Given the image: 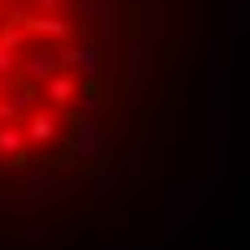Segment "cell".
I'll list each match as a JSON object with an SVG mask.
<instances>
[{
  "mask_svg": "<svg viewBox=\"0 0 250 250\" xmlns=\"http://www.w3.org/2000/svg\"><path fill=\"white\" fill-rule=\"evenodd\" d=\"M78 95V74H69V69H56V74L43 82V100L52 104V108H61V104H69Z\"/></svg>",
  "mask_w": 250,
  "mask_h": 250,
  "instance_id": "cell-1",
  "label": "cell"
},
{
  "mask_svg": "<svg viewBox=\"0 0 250 250\" xmlns=\"http://www.w3.org/2000/svg\"><path fill=\"white\" fill-rule=\"evenodd\" d=\"M56 125H61V117H56L52 108H48V112H30V125H26V138H30V143H52V138L61 134Z\"/></svg>",
  "mask_w": 250,
  "mask_h": 250,
  "instance_id": "cell-2",
  "label": "cell"
}]
</instances>
